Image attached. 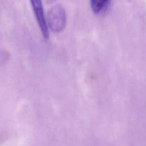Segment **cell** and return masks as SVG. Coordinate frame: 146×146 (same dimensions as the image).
Returning a JSON list of instances; mask_svg holds the SVG:
<instances>
[{
    "instance_id": "6da1fadb",
    "label": "cell",
    "mask_w": 146,
    "mask_h": 146,
    "mask_svg": "<svg viewBox=\"0 0 146 146\" xmlns=\"http://www.w3.org/2000/svg\"><path fill=\"white\" fill-rule=\"evenodd\" d=\"M47 19V26L54 32H61L65 28L67 17L62 6L57 5L52 7L49 11Z\"/></svg>"
},
{
    "instance_id": "7a4b0ae2",
    "label": "cell",
    "mask_w": 146,
    "mask_h": 146,
    "mask_svg": "<svg viewBox=\"0 0 146 146\" xmlns=\"http://www.w3.org/2000/svg\"><path fill=\"white\" fill-rule=\"evenodd\" d=\"M29 1L43 38L44 39H48L49 29L47 26V19L44 14L42 0H29Z\"/></svg>"
},
{
    "instance_id": "3957f363",
    "label": "cell",
    "mask_w": 146,
    "mask_h": 146,
    "mask_svg": "<svg viewBox=\"0 0 146 146\" xmlns=\"http://www.w3.org/2000/svg\"><path fill=\"white\" fill-rule=\"evenodd\" d=\"M110 0H90V7L94 14H100L105 9Z\"/></svg>"
}]
</instances>
